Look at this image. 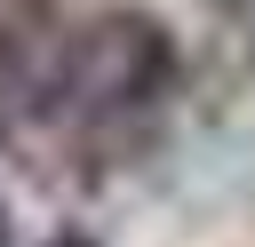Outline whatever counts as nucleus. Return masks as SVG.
<instances>
[{
    "label": "nucleus",
    "instance_id": "1",
    "mask_svg": "<svg viewBox=\"0 0 255 247\" xmlns=\"http://www.w3.org/2000/svg\"><path fill=\"white\" fill-rule=\"evenodd\" d=\"M167 88H175L167 24L143 8H112V16H88L80 32H64L56 72H48V112L72 127H128V120L159 112Z\"/></svg>",
    "mask_w": 255,
    "mask_h": 247
},
{
    "label": "nucleus",
    "instance_id": "2",
    "mask_svg": "<svg viewBox=\"0 0 255 247\" xmlns=\"http://www.w3.org/2000/svg\"><path fill=\"white\" fill-rule=\"evenodd\" d=\"M223 8H231V16H239V24L255 32V0H223Z\"/></svg>",
    "mask_w": 255,
    "mask_h": 247
},
{
    "label": "nucleus",
    "instance_id": "4",
    "mask_svg": "<svg viewBox=\"0 0 255 247\" xmlns=\"http://www.w3.org/2000/svg\"><path fill=\"white\" fill-rule=\"evenodd\" d=\"M0 247H8V207H0Z\"/></svg>",
    "mask_w": 255,
    "mask_h": 247
},
{
    "label": "nucleus",
    "instance_id": "3",
    "mask_svg": "<svg viewBox=\"0 0 255 247\" xmlns=\"http://www.w3.org/2000/svg\"><path fill=\"white\" fill-rule=\"evenodd\" d=\"M48 247H96V239H80V231H56V239H48Z\"/></svg>",
    "mask_w": 255,
    "mask_h": 247
}]
</instances>
